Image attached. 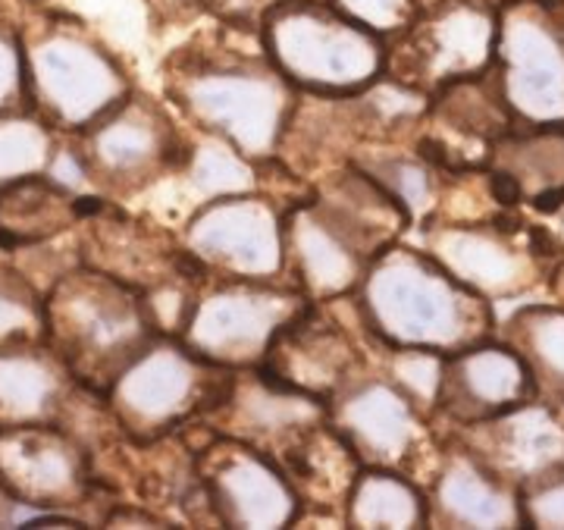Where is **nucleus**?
Masks as SVG:
<instances>
[{
	"label": "nucleus",
	"mask_w": 564,
	"mask_h": 530,
	"mask_svg": "<svg viewBox=\"0 0 564 530\" xmlns=\"http://www.w3.org/2000/svg\"><path fill=\"white\" fill-rule=\"evenodd\" d=\"M282 3V0H202V7L217 17V22L242 25V29H261L263 17Z\"/></svg>",
	"instance_id": "2f4dec72"
},
{
	"label": "nucleus",
	"mask_w": 564,
	"mask_h": 530,
	"mask_svg": "<svg viewBox=\"0 0 564 530\" xmlns=\"http://www.w3.org/2000/svg\"><path fill=\"white\" fill-rule=\"evenodd\" d=\"M448 436L518 489L549 470L564 468V408L540 396L496 418L452 428Z\"/></svg>",
	"instance_id": "f3484780"
},
{
	"label": "nucleus",
	"mask_w": 564,
	"mask_h": 530,
	"mask_svg": "<svg viewBox=\"0 0 564 530\" xmlns=\"http://www.w3.org/2000/svg\"><path fill=\"white\" fill-rule=\"evenodd\" d=\"M536 399L533 374L505 339H480L445 355L436 414L448 428H467Z\"/></svg>",
	"instance_id": "a211bd4d"
},
{
	"label": "nucleus",
	"mask_w": 564,
	"mask_h": 530,
	"mask_svg": "<svg viewBox=\"0 0 564 530\" xmlns=\"http://www.w3.org/2000/svg\"><path fill=\"white\" fill-rule=\"evenodd\" d=\"M3 110H32L25 88L22 32L10 20H0V113Z\"/></svg>",
	"instance_id": "c756f323"
},
{
	"label": "nucleus",
	"mask_w": 564,
	"mask_h": 530,
	"mask_svg": "<svg viewBox=\"0 0 564 530\" xmlns=\"http://www.w3.org/2000/svg\"><path fill=\"white\" fill-rule=\"evenodd\" d=\"M47 314L44 295L29 273L0 264V348L44 343Z\"/></svg>",
	"instance_id": "bb28decb"
},
{
	"label": "nucleus",
	"mask_w": 564,
	"mask_h": 530,
	"mask_svg": "<svg viewBox=\"0 0 564 530\" xmlns=\"http://www.w3.org/2000/svg\"><path fill=\"white\" fill-rule=\"evenodd\" d=\"M486 185L499 207L530 204L558 210L564 204V129H521L492 144Z\"/></svg>",
	"instance_id": "412c9836"
},
{
	"label": "nucleus",
	"mask_w": 564,
	"mask_h": 530,
	"mask_svg": "<svg viewBox=\"0 0 564 530\" xmlns=\"http://www.w3.org/2000/svg\"><path fill=\"white\" fill-rule=\"evenodd\" d=\"M524 528L564 530V468H555L518 489Z\"/></svg>",
	"instance_id": "c85d7f7f"
},
{
	"label": "nucleus",
	"mask_w": 564,
	"mask_h": 530,
	"mask_svg": "<svg viewBox=\"0 0 564 530\" xmlns=\"http://www.w3.org/2000/svg\"><path fill=\"white\" fill-rule=\"evenodd\" d=\"M499 10L480 0H433L389 39L386 76L421 95L486 73L496 61Z\"/></svg>",
	"instance_id": "9b49d317"
},
{
	"label": "nucleus",
	"mask_w": 564,
	"mask_h": 530,
	"mask_svg": "<svg viewBox=\"0 0 564 530\" xmlns=\"http://www.w3.org/2000/svg\"><path fill=\"white\" fill-rule=\"evenodd\" d=\"M345 17L361 22L364 29L377 32L380 39H395L408 22L417 17V0H329Z\"/></svg>",
	"instance_id": "7c9ffc66"
},
{
	"label": "nucleus",
	"mask_w": 564,
	"mask_h": 530,
	"mask_svg": "<svg viewBox=\"0 0 564 530\" xmlns=\"http://www.w3.org/2000/svg\"><path fill=\"white\" fill-rule=\"evenodd\" d=\"M79 380L47 343L0 348V428L61 424Z\"/></svg>",
	"instance_id": "4be33fe9"
},
{
	"label": "nucleus",
	"mask_w": 564,
	"mask_h": 530,
	"mask_svg": "<svg viewBox=\"0 0 564 530\" xmlns=\"http://www.w3.org/2000/svg\"><path fill=\"white\" fill-rule=\"evenodd\" d=\"M29 107L57 132H79L135 88L120 54L69 10H39L20 25Z\"/></svg>",
	"instance_id": "39448f33"
},
{
	"label": "nucleus",
	"mask_w": 564,
	"mask_h": 530,
	"mask_svg": "<svg viewBox=\"0 0 564 530\" xmlns=\"http://www.w3.org/2000/svg\"><path fill=\"white\" fill-rule=\"evenodd\" d=\"M307 302L311 299L289 280L207 277L195 292L180 339L210 365L248 370L263 365L276 336Z\"/></svg>",
	"instance_id": "6e6552de"
},
{
	"label": "nucleus",
	"mask_w": 564,
	"mask_h": 530,
	"mask_svg": "<svg viewBox=\"0 0 564 530\" xmlns=\"http://www.w3.org/2000/svg\"><path fill=\"white\" fill-rule=\"evenodd\" d=\"M533 374L536 396L564 408V305L527 302L496 324Z\"/></svg>",
	"instance_id": "b1692460"
},
{
	"label": "nucleus",
	"mask_w": 564,
	"mask_h": 530,
	"mask_svg": "<svg viewBox=\"0 0 564 530\" xmlns=\"http://www.w3.org/2000/svg\"><path fill=\"white\" fill-rule=\"evenodd\" d=\"M480 3H489V7H496V10H499V7H505V3H511V0H480Z\"/></svg>",
	"instance_id": "473e14b6"
},
{
	"label": "nucleus",
	"mask_w": 564,
	"mask_h": 530,
	"mask_svg": "<svg viewBox=\"0 0 564 530\" xmlns=\"http://www.w3.org/2000/svg\"><path fill=\"white\" fill-rule=\"evenodd\" d=\"M57 154V129L35 110H3L0 113V185L47 173Z\"/></svg>",
	"instance_id": "a878e982"
},
{
	"label": "nucleus",
	"mask_w": 564,
	"mask_h": 530,
	"mask_svg": "<svg viewBox=\"0 0 564 530\" xmlns=\"http://www.w3.org/2000/svg\"><path fill=\"white\" fill-rule=\"evenodd\" d=\"M163 95L188 126L229 142L254 163H273L302 91L276 69L258 29L217 22L161 63Z\"/></svg>",
	"instance_id": "f257e3e1"
},
{
	"label": "nucleus",
	"mask_w": 564,
	"mask_h": 530,
	"mask_svg": "<svg viewBox=\"0 0 564 530\" xmlns=\"http://www.w3.org/2000/svg\"><path fill=\"white\" fill-rule=\"evenodd\" d=\"M326 418L364 468L411 474L430 446V418L386 374H358L326 402Z\"/></svg>",
	"instance_id": "2eb2a0df"
},
{
	"label": "nucleus",
	"mask_w": 564,
	"mask_h": 530,
	"mask_svg": "<svg viewBox=\"0 0 564 530\" xmlns=\"http://www.w3.org/2000/svg\"><path fill=\"white\" fill-rule=\"evenodd\" d=\"M423 248L492 307L514 302L545 277V248L524 226L502 220H433Z\"/></svg>",
	"instance_id": "ddd939ff"
},
{
	"label": "nucleus",
	"mask_w": 564,
	"mask_h": 530,
	"mask_svg": "<svg viewBox=\"0 0 564 530\" xmlns=\"http://www.w3.org/2000/svg\"><path fill=\"white\" fill-rule=\"evenodd\" d=\"M414 224L404 204L358 163H343L285 210V280L311 302L351 295L370 261Z\"/></svg>",
	"instance_id": "f03ea898"
},
{
	"label": "nucleus",
	"mask_w": 564,
	"mask_h": 530,
	"mask_svg": "<svg viewBox=\"0 0 564 530\" xmlns=\"http://www.w3.org/2000/svg\"><path fill=\"white\" fill-rule=\"evenodd\" d=\"M236 370L210 365L180 336L161 333L122 367L104 399L135 443H158L192 421L210 418L232 387Z\"/></svg>",
	"instance_id": "0eeeda50"
},
{
	"label": "nucleus",
	"mask_w": 564,
	"mask_h": 530,
	"mask_svg": "<svg viewBox=\"0 0 564 530\" xmlns=\"http://www.w3.org/2000/svg\"><path fill=\"white\" fill-rule=\"evenodd\" d=\"M423 496L430 524L440 528H524L518 487L486 468L470 448L452 436H443L433 455V474Z\"/></svg>",
	"instance_id": "aec40b11"
},
{
	"label": "nucleus",
	"mask_w": 564,
	"mask_h": 530,
	"mask_svg": "<svg viewBox=\"0 0 564 530\" xmlns=\"http://www.w3.org/2000/svg\"><path fill=\"white\" fill-rule=\"evenodd\" d=\"M345 521L355 528H426L430 511L421 484L411 474L389 468H361L345 499Z\"/></svg>",
	"instance_id": "393cba45"
},
{
	"label": "nucleus",
	"mask_w": 564,
	"mask_h": 530,
	"mask_svg": "<svg viewBox=\"0 0 564 530\" xmlns=\"http://www.w3.org/2000/svg\"><path fill=\"white\" fill-rule=\"evenodd\" d=\"M355 314L380 348L452 355L496 336V307L452 277L426 248L402 239L380 251L351 292Z\"/></svg>",
	"instance_id": "7ed1b4c3"
},
{
	"label": "nucleus",
	"mask_w": 564,
	"mask_h": 530,
	"mask_svg": "<svg viewBox=\"0 0 564 530\" xmlns=\"http://www.w3.org/2000/svg\"><path fill=\"white\" fill-rule=\"evenodd\" d=\"M76 136L88 180L113 198L141 195L163 176H176L192 151L163 104L135 88Z\"/></svg>",
	"instance_id": "1a4fd4ad"
},
{
	"label": "nucleus",
	"mask_w": 564,
	"mask_h": 530,
	"mask_svg": "<svg viewBox=\"0 0 564 530\" xmlns=\"http://www.w3.org/2000/svg\"><path fill=\"white\" fill-rule=\"evenodd\" d=\"M258 32L270 61L302 95H351L386 76L389 41L329 0H282Z\"/></svg>",
	"instance_id": "423d86ee"
},
{
	"label": "nucleus",
	"mask_w": 564,
	"mask_h": 530,
	"mask_svg": "<svg viewBox=\"0 0 564 530\" xmlns=\"http://www.w3.org/2000/svg\"><path fill=\"white\" fill-rule=\"evenodd\" d=\"M258 367L285 387L329 402L339 389L364 374V355L355 336L326 314V302H307L302 314L276 336Z\"/></svg>",
	"instance_id": "6ab92c4d"
},
{
	"label": "nucleus",
	"mask_w": 564,
	"mask_h": 530,
	"mask_svg": "<svg viewBox=\"0 0 564 530\" xmlns=\"http://www.w3.org/2000/svg\"><path fill=\"white\" fill-rule=\"evenodd\" d=\"M445 355L426 348H386L383 374L408 399L421 408L426 418L436 414L440 383H443Z\"/></svg>",
	"instance_id": "cd10ccee"
},
{
	"label": "nucleus",
	"mask_w": 564,
	"mask_h": 530,
	"mask_svg": "<svg viewBox=\"0 0 564 530\" xmlns=\"http://www.w3.org/2000/svg\"><path fill=\"white\" fill-rule=\"evenodd\" d=\"M285 210L258 188L210 198L188 214L182 248L204 277L285 280Z\"/></svg>",
	"instance_id": "f8f14e48"
},
{
	"label": "nucleus",
	"mask_w": 564,
	"mask_h": 530,
	"mask_svg": "<svg viewBox=\"0 0 564 530\" xmlns=\"http://www.w3.org/2000/svg\"><path fill=\"white\" fill-rule=\"evenodd\" d=\"M47 336L69 374L88 392H107L120 370L161 326L139 285L91 264L63 270L44 292Z\"/></svg>",
	"instance_id": "20e7f679"
},
{
	"label": "nucleus",
	"mask_w": 564,
	"mask_h": 530,
	"mask_svg": "<svg viewBox=\"0 0 564 530\" xmlns=\"http://www.w3.org/2000/svg\"><path fill=\"white\" fill-rule=\"evenodd\" d=\"M492 73L521 129H564V0L499 7Z\"/></svg>",
	"instance_id": "9d476101"
},
{
	"label": "nucleus",
	"mask_w": 564,
	"mask_h": 530,
	"mask_svg": "<svg viewBox=\"0 0 564 530\" xmlns=\"http://www.w3.org/2000/svg\"><path fill=\"white\" fill-rule=\"evenodd\" d=\"M0 487L17 506L73 515L91 489L88 452L61 424L0 428Z\"/></svg>",
	"instance_id": "dca6fc26"
},
{
	"label": "nucleus",
	"mask_w": 564,
	"mask_h": 530,
	"mask_svg": "<svg viewBox=\"0 0 564 530\" xmlns=\"http://www.w3.org/2000/svg\"><path fill=\"white\" fill-rule=\"evenodd\" d=\"M82 192L61 185L47 173H32L0 185V245L17 251L39 245L79 224Z\"/></svg>",
	"instance_id": "5701e85b"
},
{
	"label": "nucleus",
	"mask_w": 564,
	"mask_h": 530,
	"mask_svg": "<svg viewBox=\"0 0 564 530\" xmlns=\"http://www.w3.org/2000/svg\"><path fill=\"white\" fill-rule=\"evenodd\" d=\"M195 470L217 524L273 530L302 521L299 493L263 448L210 430V443L195 448Z\"/></svg>",
	"instance_id": "4468645a"
}]
</instances>
